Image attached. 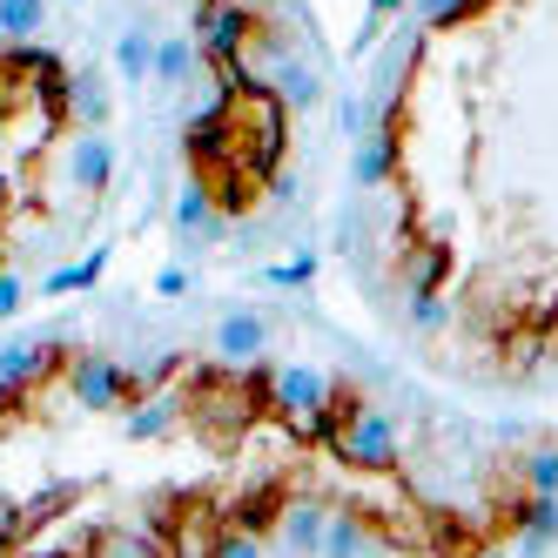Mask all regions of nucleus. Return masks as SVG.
<instances>
[{"label":"nucleus","instance_id":"obj_5","mask_svg":"<svg viewBox=\"0 0 558 558\" xmlns=\"http://www.w3.org/2000/svg\"><path fill=\"white\" fill-rule=\"evenodd\" d=\"M250 34H256V8H243V0H222V8L195 27V48H203L209 61H235L250 48Z\"/></svg>","mask_w":558,"mask_h":558},{"label":"nucleus","instance_id":"obj_6","mask_svg":"<svg viewBox=\"0 0 558 558\" xmlns=\"http://www.w3.org/2000/svg\"><path fill=\"white\" fill-rule=\"evenodd\" d=\"M216 350L229 356V364H256V356L269 350V324L256 310H229L222 324H216Z\"/></svg>","mask_w":558,"mask_h":558},{"label":"nucleus","instance_id":"obj_10","mask_svg":"<svg viewBox=\"0 0 558 558\" xmlns=\"http://www.w3.org/2000/svg\"><path fill=\"white\" fill-rule=\"evenodd\" d=\"M269 88H276V101H283V108H316V101H324V74L283 54V61L269 68Z\"/></svg>","mask_w":558,"mask_h":558},{"label":"nucleus","instance_id":"obj_18","mask_svg":"<svg viewBox=\"0 0 558 558\" xmlns=\"http://www.w3.org/2000/svg\"><path fill=\"white\" fill-rule=\"evenodd\" d=\"M175 397H142V404L129 411V437H169L175 430Z\"/></svg>","mask_w":558,"mask_h":558},{"label":"nucleus","instance_id":"obj_4","mask_svg":"<svg viewBox=\"0 0 558 558\" xmlns=\"http://www.w3.org/2000/svg\"><path fill=\"white\" fill-rule=\"evenodd\" d=\"M61 350H68V337H61V330H41V337H14V343H0V384H14V390L41 384V377L61 364Z\"/></svg>","mask_w":558,"mask_h":558},{"label":"nucleus","instance_id":"obj_28","mask_svg":"<svg viewBox=\"0 0 558 558\" xmlns=\"http://www.w3.org/2000/svg\"><path fill=\"white\" fill-rule=\"evenodd\" d=\"M243 8H256V14H263V8H269V0H243Z\"/></svg>","mask_w":558,"mask_h":558},{"label":"nucleus","instance_id":"obj_11","mask_svg":"<svg viewBox=\"0 0 558 558\" xmlns=\"http://www.w3.org/2000/svg\"><path fill=\"white\" fill-rule=\"evenodd\" d=\"M276 525H283V545H290L296 558H324V525H330L324 505H290Z\"/></svg>","mask_w":558,"mask_h":558},{"label":"nucleus","instance_id":"obj_20","mask_svg":"<svg viewBox=\"0 0 558 558\" xmlns=\"http://www.w3.org/2000/svg\"><path fill=\"white\" fill-rule=\"evenodd\" d=\"M68 114H74V122H88V129L101 135V122H108V95H101L95 74H82V82L68 88Z\"/></svg>","mask_w":558,"mask_h":558},{"label":"nucleus","instance_id":"obj_27","mask_svg":"<svg viewBox=\"0 0 558 558\" xmlns=\"http://www.w3.org/2000/svg\"><path fill=\"white\" fill-rule=\"evenodd\" d=\"M14 310H21V276H8V269H0V324H8Z\"/></svg>","mask_w":558,"mask_h":558},{"label":"nucleus","instance_id":"obj_8","mask_svg":"<svg viewBox=\"0 0 558 558\" xmlns=\"http://www.w3.org/2000/svg\"><path fill=\"white\" fill-rule=\"evenodd\" d=\"M390 169H397V129L384 122V129H371V135H356V162H350L356 189H377V182H390Z\"/></svg>","mask_w":558,"mask_h":558},{"label":"nucleus","instance_id":"obj_19","mask_svg":"<svg viewBox=\"0 0 558 558\" xmlns=\"http://www.w3.org/2000/svg\"><path fill=\"white\" fill-rule=\"evenodd\" d=\"M518 477H525V492H538V498H558V445H538V451H525V458H518Z\"/></svg>","mask_w":558,"mask_h":558},{"label":"nucleus","instance_id":"obj_13","mask_svg":"<svg viewBox=\"0 0 558 558\" xmlns=\"http://www.w3.org/2000/svg\"><path fill=\"white\" fill-rule=\"evenodd\" d=\"M74 182H82L88 195H101V189L114 182V142H108V135L74 142Z\"/></svg>","mask_w":558,"mask_h":558},{"label":"nucleus","instance_id":"obj_3","mask_svg":"<svg viewBox=\"0 0 558 558\" xmlns=\"http://www.w3.org/2000/svg\"><path fill=\"white\" fill-rule=\"evenodd\" d=\"M68 390H74V404H82V411H122L135 377H129V364H114V356L82 350V356H68Z\"/></svg>","mask_w":558,"mask_h":558},{"label":"nucleus","instance_id":"obj_17","mask_svg":"<svg viewBox=\"0 0 558 558\" xmlns=\"http://www.w3.org/2000/svg\"><path fill=\"white\" fill-rule=\"evenodd\" d=\"M41 21H48V0H0V41H34L41 34Z\"/></svg>","mask_w":558,"mask_h":558},{"label":"nucleus","instance_id":"obj_12","mask_svg":"<svg viewBox=\"0 0 558 558\" xmlns=\"http://www.w3.org/2000/svg\"><path fill=\"white\" fill-rule=\"evenodd\" d=\"M203 61H209V54L195 48L189 34H175V41H155V82H162V88H189Z\"/></svg>","mask_w":558,"mask_h":558},{"label":"nucleus","instance_id":"obj_7","mask_svg":"<svg viewBox=\"0 0 558 558\" xmlns=\"http://www.w3.org/2000/svg\"><path fill=\"white\" fill-rule=\"evenodd\" d=\"M551 545H558V498L525 492V505H518V558H545Z\"/></svg>","mask_w":558,"mask_h":558},{"label":"nucleus","instance_id":"obj_26","mask_svg":"<svg viewBox=\"0 0 558 558\" xmlns=\"http://www.w3.org/2000/svg\"><path fill=\"white\" fill-rule=\"evenodd\" d=\"M216 558H263V545H256L250 532H235V538H222V545H216Z\"/></svg>","mask_w":558,"mask_h":558},{"label":"nucleus","instance_id":"obj_16","mask_svg":"<svg viewBox=\"0 0 558 558\" xmlns=\"http://www.w3.org/2000/svg\"><path fill=\"white\" fill-rule=\"evenodd\" d=\"M364 551H371L364 518H356V511H330V525H324V558H364Z\"/></svg>","mask_w":558,"mask_h":558},{"label":"nucleus","instance_id":"obj_15","mask_svg":"<svg viewBox=\"0 0 558 558\" xmlns=\"http://www.w3.org/2000/svg\"><path fill=\"white\" fill-rule=\"evenodd\" d=\"M114 68H122L129 88H142L148 74H155V34H148V27H129L122 41H114Z\"/></svg>","mask_w":558,"mask_h":558},{"label":"nucleus","instance_id":"obj_14","mask_svg":"<svg viewBox=\"0 0 558 558\" xmlns=\"http://www.w3.org/2000/svg\"><path fill=\"white\" fill-rule=\"evenodd\" d=\"M108 256H114V250H88L82 263H68V269L41 276V290H48V296H74V290H95L101 276H108Z\"/></svg>","mask_w":558,"mask_h":558},{"label":"nucleus","instance_id":"obj_9","mask_svg":"<svg viewBox=\"0 0 558 558\" xmlns=\"http://www.w3.org/2000/svg\"><path fill=\"white\" fill-rule=\"evenodd\" d=\"M175 229H182V243L222 229V216H216V189H209V182H182V195H175Z\"/></svg>","mask_w":558,"mask_h":558},{"label":"nucleus","instance_id":"obj_22","mask_svg":"<svg viewBox=\"0 0 558 558\" xmlns=\"http://www.w3.org/2000/svg\"><path fill=\"white\" fill-rule=\"evenodd\" d=\"M310 276H316V250H296L290 263L263 269V283H276V290H296V283H310Z\"/></svg>","mask_w":558,"mask_h":558},{"label":"nucleus","instance_id":"obj_21","mask_svg":"<svg viewBox=\"0 0 558 558\" xmlns=\"http://www.w3.org/2000/svg\"><path fill=\"white\" fill-rule=\"evenodd\" d=\"M404 8H411L424 27H451V21H464V14L477 8V0H404Z\"/></svg>","mask_w":558,"mask_h":558},{"label":"nucleus","instance_id":"obj_25","mask_svg":"<svg viewBox=\"0 0 558 558\" xmlns=\"http://www.w3.org/2000/svg\"><path fill=\"white\" fill-rule=\"evenodd\" d=\"M155 296H189V269H182V263H169L162 276H155Z\"/></svg>","mask_w":558,"mask_h":558},{"label":"nucleus","instance_id":"obj_29","mask_svg":"<svg viewBox=\"0 0 558 558\" xmlns=\"http://www.w3.org/2000/svg\"><path fill=\"white\" fill-rule=\"evenodd\" d=\"M485 558H511V551H485Z\"/></svg>","mask_w":558,"mask_h":558},{"label":"nucleus","instance_id":"obj_24","mask_svg":"<svg viewBox=\"0 0 558 558\" xmlns=\"http://www.w3.org/2000/svg\"><path fill=\"white\" fill-rule=\"evenodd\" d=\"M445 316H451V310H445V296H437V290H417V296H411V324H417V330H445Z\"/></svg>","mask_w":558,"mask_h":558},{"label":"nucleus","instance_id":"obj_2","mask_svg":"<svg viewBox=\"0 0 558 558\" xmlns=\"http://www.w3.org/2000/svg\"><path fill=\"white\" fill-rule=\"evenodd\" d=\"M263 384H269V411L283 417L296 437L310 430V417H316V411H330V397H337V384L316 371V364H276Z\"/></svg>","mask_w":558,"mask_h":558},{"label":"nucleus","instance_id":"obj_23","mask_svg":"<svg viewBox=\"0 0 558 558\" xmlns=\"http://www.w3.org/2000/svg\"><path fill=\"white\" fill-rule=\"evenodd\" d=\"M445 269H451V256L437 250V243L417 250V263H411V296H417V290H437V283H445Z\"/></svg>","mask_w":558,"mask_h":558},{"label":"nucleus","instance_id":"obj_1","mask_svg":"<svg viewBox=\"0 0 558 558\" xmlns=\"http://www.w3.org/2000/svg\"><path fill=\"white\" fill-rule=\"evenodd\" d=\"M330 451L356 471H397V451H404V437H397V417L377 411V404H350L343 397V424L330 437Z\"/></svg>","mask_w":558,"mask_h":558}]
</instances>
